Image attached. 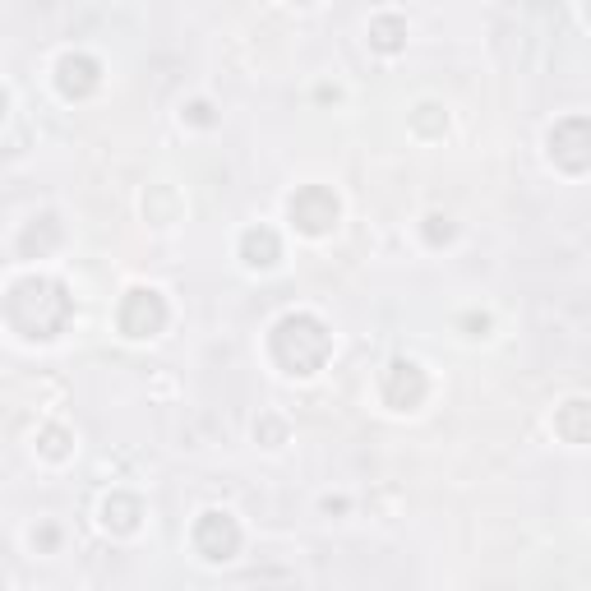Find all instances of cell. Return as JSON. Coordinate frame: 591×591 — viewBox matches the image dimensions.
Segmentation results:
<instances>
[{"label": "cell", "instance_id": "cell-1", "mask_svg": "<svg viewBox=\"0 0 591 591\" xmlns=\"http://www.w3.org/2000/svg\"><path fill=\"white\" fill-rule=\"evenodd\" d=\"M70 314H74L70 291L51 278H24L14 282L10 296H5V319L28 342H51L56 333H65Z\"/></svg>", "mask_w": 591, "mask_h": 591}, {"label": "cell", "instance_id": "cell-2", "mask_svg": "<svg viewBox=\"0 0 591 591\" xmlns=\"http://www.w3.org/2000/svg\"><path fill=\"white\" fill-rule=\"evenodd\" d=\"M333 356V333L314 314H282L273 324V361L287 374H314Z\"/></svg>", "mask_w": 591, "mask_h": 591}, {"label": "cell", "instance_id": "cell-3", "mask_svg": "<svg viewBox=\"0 0 591 591\" xmlns=\"http://www.w3.org/2000/svg\"><path fill=\"white\" fill-rule=\"evenodd\" d=\"M116 324H121L125 338H157L167 328V301H162V291H153V287L125 291L121 310H116Z\"/></svg>", "mask_w": 591, "mask_h": 591}, {"label": "cell", "instance_id": "cell-4", "mask_svg": "<svg viewBox=\"0 0 591 591\" xmlns=\"http://www.w3.org/2000/svg\"><path fill=\"white\" fill-rule=\"evenodd\" d=\"M291 222H296V231H305V236H328V231L338 227V194L328 190V185H301V190L291 194L287 204Z\"/></svg>", "mask_w": 591, "mask_h": 591}, {"label": "cell", "instance_id": "cell-5", "mask_svg": "<svg viewBox=\"0 0 591 591\" xmlns=\"http://www.w3.org/2000/svg\"><path fill=\"white\" fill-rule=\"evenodd\" d=\"M194 550L208 559V564H227L236 550H241V527H236V518L231 513H218V508H208V513H199V522H194Z\"/></svg>", "mask_w": 591, "mask_h": 591}, {"label": "cell", "instance_id": "cell-6", "mask_svg": "<svg viewBox=\"0 0 591 591\" xmlns=\"http://www.w3.org/2000/svg\"><path fill=\"white\" fill-rule=\"evenodd\" d=\"M425 370L416 361H393L384 370V384H379V393H384V402L393 411H411L425 402Z\"/></svg>", "mask_w": 591, "mask_h": 591}, {"label": "cell", "instance_id": "cell-7", "mask_svg": "<svg viewBox=\"0 0 591 591\" xmlns=\"http://www.w3.org/2000/svg\"><path fill=\"white\" fill-rule=\"evenodd\" d=\"M550 157L564 171H587L591 153H587V116H568L550 130Z\"/></svg>", "mask_w": 591, "mask_h": 591}, {"label": "cell", "instance_id": "cell-8", "mask_svg": "<svg viewBox=\"0 0 591 591\" xmlns=\"http://www.w3.org/2000/svg\"><path fill=\"white\" fill-rule=\"evenodd\" d=\"M97 84H102V65H97L93 56H84V51L61 56V65H56V88H61L65 97H88Z\"/></svg>", "mask_w": 591, "mask_h": 591}, {"label": "cell", "instance_id": "cell-9", "mask_svg": "<svg viewBox=\"0 0 591 591\" xmlns=\"http://www.w3.org/2000/svg\"><path fill=\"white\" fill-rule=\"evenodd\" d=\"M241 259L250 268H273L282 259V241L273 227H250L241 236Z\"/></svg>", "mask_w": 591, "mask_h": 591}, {"label": "cell", "instance_id": "cell-10", "mask_svg": "<svg viewBox=\"0 0 591 591\" xmlns=\"http://www.w3.org/2000/svg\"><path fill=\"white\" fill-rule=\"evenodd\" d=\"M402 42H407V24H402L398 14H379V19H370V47L374 51L393 56V51H402Z\"/></svg>", "mask_w": 591, "mask_h": 591}, {"label": "cell", "instance_id": "cell-11", "mask_svg": "<svg viewBox=\"0 0 591 591\" xmlns=\"http://www.w3.org/2000/svg\"><path fill=\"white\" fill-rule=\"evenodd\" d=\"M587 416H591V407H587L582 398H573V402H568V407L555 416V430L568 439V444H587V435H591Z\"/></svg>", "mask_w": 591, "mask_h": 591}, {"label": "cell", "instance_id": "cell-12", "mask_svg": "<svg viewBox=\"0 0 591 591\" xmlns=\"http://www.w3.org/2000/svg\"><path fill=\"white\" fill-rule=\"evenodd\" d=\"M139 513H144V508H139L134 495H111L107 504H102V522H107L111 531H134L139 527Z\"/></svg>", "mask_w": 591, "mask_h": 591}, {"label": "cell", "instance_id": "cell-13", "mask_svg": "<svg viewBox=\"0 0 591 591\" xmlns=\"http://www.w3.org/2000/svg\"><path fill=\"white\" fill-rule=\"evenodd\" d=\"M37 444H42L47 458H65V453H70V435H65L61 425H47V430L37 435Z\"/></svg>", "mask_w": 591, "mask_h": 591}, {"label": "cell", "instance_id": "cell-14", "mask_svg": "<svg viewBox=\"0 0 591 591\" xmlns=\"http://www.w3.org/2000/svg\"><path fill=\"white\" fill-rule=\"evenodd\" d=\"M448 236H453V222L439 218V213H430V218H425V241L439 245V241H448Z\"/></svg>", "mask_w": 591, "mask_h": 591}, {"label": "cell", "instance_id": "cell-15", "mask_svg": "<svg viewBox=\"0 0 591 591\" xmlns=\"http://www.w3.org/2000/svg\"><path fill=\"white\" fill-rule=\"evenodd\" d=\"M190 121H194V125H208V121H213V111H208V102H194V107H190Z\"/></svg>", "mask_w": 591, "mask_h": 591}, {"label": "cell", "instance_id": "cell-16", "mask_svg": "<svg viewBox=\"0 0 591 591\" xmlns=\"http://www.w3.org/2000/svg\"><path fill=\"white\" fill-rule=\"evenodd\" d=\"M33 541H42L51 550V545H56V527H42V536H33Z\"/></svg>", "mask_w": 591, "mask_h": 591}, {"label": "cell", "instance_id": "cell-17", "mask_svg": "<svg viewBox=\"0 0 591 591\" xmlns=\"http://www.w3.org/2000/svg\"><path fill=\"white\" fill-rule=\"evenodd\" d=\"M0 111H5V88H0Z\"/></svg>", "mask_w": 591, "mask_h": 591}, {"label": "cell", "instance_id": "cell-18", "mask_svg": "<svg viewBox=\"0 0 591 591\" xmlns=\"http://www.w3.org/2000/svg\"><path fill=\"white\" fill-rule=\"evenodd\" d=\"M296 5H310V0H296Z\"/></svg>", "mask_w": 591, "mask_h": 591}]
</instances>
